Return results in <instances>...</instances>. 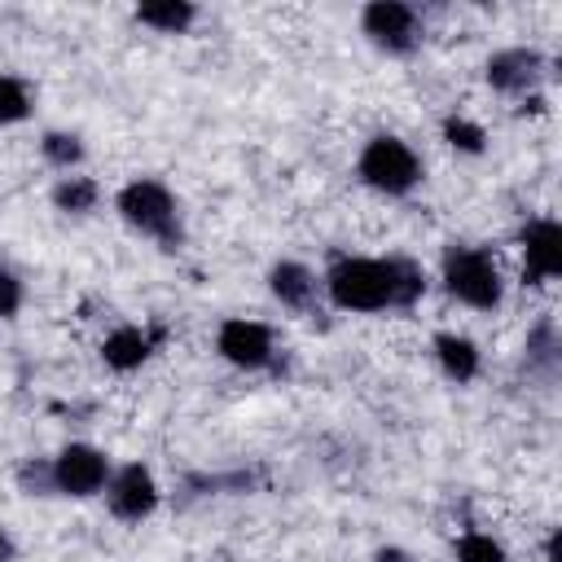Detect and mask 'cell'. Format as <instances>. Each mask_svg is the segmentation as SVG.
Wrapping results in <instances>:
<instances>
[{
    "label": "cell",
    "mask_w": 562,
    "mask_h": 562,
    "mask_svg": "<svg viewBox=\"0 0 562 562\" xmlns=\"http://www.w3.org/2000/svg\"><path fill=\"white\" fill-rule=\"evenodd\" d=\"M110 457L92 443H66L57 457H53V487L57 496L66 501H88V496H101L105 483H110Z\"/></svg>",
    "instance_id": "cell-6"
},
{
    "label": "cell",
    "mask_w": 562,
    "mask_h": 562,
    "mask_svg": "<svg viewBox=\"0 0 562 562\" xmlns=\"http://www.w3.org/2000/svg\"><path fill=\"white\" fill-rule=\"evenodd\" d=\"M97 202H101V184L92 176L70 171V176H61L53 184V206L61 215H88V211H97Z\"/></svg>",
    "instance_id": "cell-15"
},
{
    "label": "cell",
    "mask_w": 562,
    "mask_h": 562,
    "mask_svg": "<svg viewBox=\"0 0 562 562\" xmlns=\"http://www.w3.org/2000/svg\"><path fill=\"white\" fill-rule=\"evenodd\" d=\"M132 18L158 35H184L193 22H198V4L189 0H145L132 9Z\"/></svg>",
    "instance_id": "cell-14"
},
{
    "label": "cell",
    "mask_w": 562,
    "mask_h": 562,
    "mask_svg": "<svg viewBox=\"0 0 562 562\" xmlns=\"http://www.w3.org/2000/svg\"><path fill=\"white\" fill-rule=\"evenodd\" d=\"M114 211H119V220H123L132 233L158 241L162 250H180V241H184L180 202H176V193H171L162 180H154V176L127 180V184L114 193Z\"/></svg>",
    "instance_id": "cell-2"
},
{
    "label": "cell",
    "mask_w": 562,
    "mask_h": 562,
    "mask_svg": "<svg viewBox=\"0 0 562 562\" xmlns=\"http://www.w3.org/2000/svg\"><path fill=\"white\" fill-rule=\"evenodd\" d=\"M101 496H105V509H110L119 522H145V518L158 509V501H162L158 479H154V470H149L145 461H123V465H114Z\"/></svg>",
    "instance_id": "cell-7"
},
{
    "label": "cell",
    "mask_w": 562,
    "mask_h": 562,
    "mask_svg": "<svg viewBox=\"0 0 562 562\" xmlns=\"http://www.w3.org/2000/svg\"><path fill=\"white\" fill-rule=\"evenodd\" d=\"M35 110L31 101V88L18 79V75H4L0 70V127H13V123H26Z\"/></svg>",
    "instance_id": "cell-18"
},
{
    "label": "cell",
    "mask_w": 562,
    "mask_h": 562,
    "mask_svg": "<svg viewBox=\"0 0 562 562\" xmlns=\"http://www.w3.org/2000/svg\"><path fill=\"white\" fill-rule=\"evenodd\" d=\"M26 303V290H22V277L13 268L0 263V321H13Z\"/></svg>",
    "instance_id": "cell-23"
},
{
    "label": "cell",
    "mask_w": 562,
    "mask_h": 562,
    "mask_svg": "<svg viewBox=\"0 0 562 562\" xmlns=\"http://www.w3.org/2000/svg\"><path fill=\"white\" fill-rule=\"evenodd\" d=\"M457 562H509L505 544L487 531H465L457 536Z\"/></svg>",
    "instance_id": "cell-21"
},
{
    "label": "cell",
    "mask_w": 562,
    "mask_h": 562,
    "mask_svg": "<svg viewBox=\"0 0 562 562\" xmlns=\"http://www.w3.org/2000/svg\"><path fill=\"white\" fill-rule=\"evenodd\" d=\"M439 281L448 290V299H457L470 312H496L505 303V277L492 250L483 246H465V241H448L439 255Z\"/></svg>",
    "instance_id": "cell-1"
},
{
    "label": "cell",
    "mask_w": 562,
    "mask_h": 562,
    "mask_svg": "<svg viewBox=\"0 0 562 562\" xmlns=\"http://www.w3.org/2000/svg\"><path fill=\"white\" fill-rule=\"evenodd\" d=\"M544 562H562V527L549 531V540H544Z\"/></svg>",
    "instance_id": "cell-25"
},
{
    "label": "cell",
    "mask_w": 562,
    "mask_h": 562,
    "mask_svg": "<svg viewBox=\"0 0 562 562\" xmlns=\"http://www.w3.org/2000/svg\"><path fill=\"white\" fill-rule=\"evenodd\" d=\"M483 79L501 97H536V88L544 79V53L540 48H522V44L501 48V53L487 57Z\"/></svg>",
    "instance_id": "cell-10"
},
{
    "label": "cell",
    "mask_w": 562,
    "mask_h": 562,
    "mask_svg": "<svg viewBox=\"0 0 562 562\" xmlns=\"http://www.w3.org/2000/svg\"><path fill=\"white\" fill-rule=\"evenodd\" d=\"M40 154H44L48 167H57V171L70 176V171H79V162H83L88 149H83V140H79L75 132H57V127H53V132L40 136Z\"/></svg>",
    "instance_id": "cell-17"
},
{
    "label": "cell",
    "mask_w": 562,
    "mask_h": 562,
    "mask_svg": "<svg viewBox=\"0 0 562 562\" xmlns=\"http://www.w3.org/2000/svg\"><path fill=\"white\" fill-rule=\"evenodd\" d=\"M430 351H435V360H439L443 378H448V382H457V386L474 382V378H479V369H483V351H479V342H474V338H465V334H457V329H439V334L430 338Z\"/></svg>",
    "instance_id": "cell-13"
},
{
    "label": "cell",
    "mask_w": 562,
    "mask_h": 562,
    "mask_svg": "<svg viewBox=\"0 0 562 562\" xmlns=\"http://www.w3.org/2000/svg\"><path fill=\"white\" fill-rule=\"evenodd\" d=\"M13 479H18L22 496H57V487H53V457H22Z\"/></svg>",
    "instance_id": "cell-20"
},
{
    "label": "cell",
    "mask_w": 562,
    "mask_h": 562,
    "mask_svg": "<svg viewBox=\"0 0 562 562\" xmlns=\"http://www.w3.org/2000/svg\"><path fill=\"white\" fill-rule=\"evenodd\" d=\"M527 364H540V369L558 364V329H553V321H540L527 334Z\"/></svg>",
    "instance_id": "cell-22"
},
{
    "label": "cell",
    "mask_w": 562,
    "mask_h": 562,
    "mask_svg": "<svg viewBox=\"0 0 562 562\" xmlns=\"http://www.w3.org/2000/svg\"><path fill=\"white\" fill-rule=\"evenodd\" d=\"M316 290H321V281H316V272L303 259H277L268 268V294L281 307H290V312H307L312 299H316Z\"/></svg>",
    "instance_id": "cell-12"
},
{
    "label": "cell",
    "mask_w": 562,
    "mask_h": 562,
    "mask_svg": "<svg viewBox=\"0 0 562 562\" xmlns=\"http://www.w3.org/2000/svg\"><path fill=\"white\" fill-rule=\"evenodd\" d=\"M518 246H522V281L527 285H544L562 277V224L553 215H531L518 228Z\"/></svg>",
    "instance_id": "cell-9"
},
{
    "label": "cell",
    "mask_w": 562,
    "mask_h": 562,
    "mask_svg": "<svg viewBox=\"0 0 562 562\" xmlns=\"http://www.w3.org/2000/svg\"><path fill=\"white\" fill-rule=\"evenodd\" d=\"M325 294L334 307L342 312H386L395 307V294H391V263L386 259H369V255H334V263L325 268L321 277Z\"/></svg>",
    "instance_id": "cell-3"
},
{
    "label": "cell",
    "mask_w": 562,
    "mask_h": 562,
    "mask_svg": "<svg viewBox=\"0 0 562 562\" xmlns=\"http://www.w3.org/2000/svg\"><path fill=\"white\" fill-rule=\"evenodd\" d=\"M386 263H391V294H395V307L422 303L426 290H430L426 268H422L417 259H408V255H386Z\"/></svg>",
    "instance_id": "cell-16"
},
{
    "label": "cell",
    "mask_w": 562,
    "mask_h": 562,
    "mask_svg": "<svg viewBox=\"0 0 562 562\" xmlns=\"http://www.w3.org/2000/svg\"><path fill=\"white\" fill-rule=\"evenodd\" d=\"M215 351L220 360H228L233 369H268L277 360V338L263 321H246V316H224L215 329Z\"/></svg>",
    "instance_id": "cell-8"
},
{
    "label": "cell",
    "mask_w": 562,
    "mask_h": 562,
    "mask_svg": "<svg viewBox=\"0 0 562 562\" xmlns=\"http://www.w3.org/2000/svg\"><path fill=\"white\" fill-rule=\"evenodd\" d=\"M439 132H443V140H448L457 154H483V149H487V127L474 123V119H465V114H448V119L439 123Z\"/></svg>",
    "instance_id": "cell-19"
},
{
    "label": "cell",
    "mask_w": 562,
    "mask_h": 562,
    "mask_svg": "<svg viewBox=\"0 0 562 562\" xmlns=\"http://www.w3.org/2000/svg\"><path fill=\"white\" fill-rule=\"evenodd\" d=\"M360 31L386 57H408L422 48V13L404 0H369L360 9Z\"/></svg>",
    "instance_id": "cell-5"
},
{
    "label": "cell",
    "mask_w": 562,
    "mask_h": 562,
    "mask_svg": "<svg viewBox=\"0 0 562 562\" xmlns=\"http://www.w3.org/2000/svg\"><path fill=\"white\" fill-rule=\"evenodd\" d=\"M373 562H413V553L400 549V544H382V549L373 553Z\"/></svg>",
    "instance_id": "cell-24"
},
{
    "label": "cell",
    "mask_w": 562,
    "mask_h": 562,
    "mask_svg": "<svg viewBox=\"0 0 562 562\" xmlns=\"http://www.w3.org/2000/svg\"><path fill=\"white\" fill-rule=\"evenodd\" d=\"M162 338H167V325H119L101 338V360L114 373H132L162 347Z\"/></svg>",
    "instance_id": "cell-11"
},
{
    "label": "cell",
    "mask_w": 562,
    "mask_h": 562,
    "mask_svg": "<svg viewBox=\"0 0 562 562\" xmlns=\"http://www.w3.org/2000/svg\"><path fill=\"white\" fill-rule=\"evenodd\" d=\"M422 176H426V167L413 154V145L391 136V132L369 136L360 145V154H356V180L364 189L382 193V198H408L422 184Z\"/></svg>",
    "instance_id": "cell-4"
},
{
    "label": "cell",
    "mask_w": 562,
    "mask_h": 562,
    "mask_svg": "<svg viewBox=\"0 0 562 562\" xmlns=\"http://www.w3.org/2000/svg\"><path fill=\"white\" fill-rule=\"evenodd\" d=\"M0 562H18V540L0 527Z\"/></svg>",
    "instance_id": "cell-26"
}]
</instances>
